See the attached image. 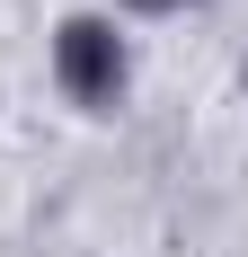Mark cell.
<instances>
[{"instance_id": "cell-1", "label": "cell", "mask_w": 248, "mask_h": 257, "mask_svg": "<svg viewBox=\"0 0 248 257\" xmlns=\"http://www.w3.org/2000/svg\"><path fill=\"white\" fill-rule=\"evenodd\" d=\"M53 80H62V98H71V106L106 115V106L133 89V53H124L115 18H98V9H71V18L53 27Z\"/></svg>"}, {"instance_id": "cell-2", "label": "cell", "mask_w": 248, "mask_h": 257, "mask_svg": "<svg viewBox=\"0 0 248 257\" xmlns=\"http://www.w3.org/2000/svg\"><path fill=\"white\" fill-rule=\"evenodd\" d=\"M124 9H186V0H124Z\"/></svg>"}, {"instance_id": "cell-3", "label": "cell", "mask_w": 248, "mask_h": 257, "mask_svg": "<svg viewBox=\"0 0 248 257\" xmlns=\"http://www.w3.org/2000/svg\"><path fill=\"white\" fill-rule=\"evenodd\" d=\"M239 80H248V71H239Z\"/></svg>"}]
</instances>
